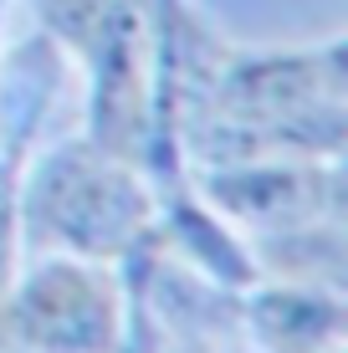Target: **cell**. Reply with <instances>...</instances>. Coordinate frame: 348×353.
Wrapping results in <instances>:
<instances>
[{
	"mask_svg": "<svg viewBox=\"0 0 348 353\" xmlns=\"http://www.w3.org/2000/svg\"><path fill=\"white\" fill-rule=\"evenodd\" d=\"M251 261H256V276H272V282H307V287L343 292V261H348L343 215H323V221H307V225L272 230L251 251Z\"/></svg>",
	"mask_w": 348,
	"mask_h": 353,
	"instance_id": "cell-8",
	"label": "cell"
},
{
	"mask_svg": "<svg viewBox=\"0 0 348 353\" xmlns=\"http://www.w3.org/2000/svg\"><path fill=\"white\" fill-rule=\"evenodd\" d=\"M164 353H215L210 343H200V338H170V348Z\"/></svg>",
	"mask_w": 348,
	"mask_h": 353,
	"instance_id": "cell-10",
	"label": "cell"
},
{
	"mask_svg": "<svg viewBox=\"0 0 348 353\" xmlns=\"http://www.w3.org/2000/svg\"><path fill=\"white\" fill-rule=\"evenodd\" d=\"M256 287V282H251ZM246 323L267 353H338L348 338L343 292L307 282H267L251 292Z\"/></svg>",
	"mask_w": 348,
	"mask_h": 353,
	"instance_id": "cell-6",
	"label": "cell"
},
{
	"mask_svg": "<svg viewBox=\"0 0 348 353\" xmlns=\"http://www.w3.org/2000/svg\"><path fill=\"white\" fill-rule=\"evenodd\" d=\"M0 353H6V338H0Z\"/></svg>",
	"mask_w": 348,
	"mask_h": 353,
	"instance_id": "cell-11",
	"label": "cell"
},
{
	"mask_svg": "<svg viewBox=\"0 0 348 353\" xmlns=\"http://www.w3.org/2000/svg\"><path fill=\"white\" fill-rule=\"evenodd\" d=\"M200 200L221 221L241 230H287L323 215H343V169L338 159H251L195 169Z\"/></svg>",
	"mask_w": 348,
	"mask_h": 353,
	"instance_id": "cell-4",
	"label": "cell"
},
{
	"mask_svg": "<svg viewBox=\"0 0 348 353\" xmlns=\"http://www.w3.org/2000/svg\"><path fill=\"white\" fill-rule=\"evenodd\" d=\"M154 230V190L139 164L113 159L92 139L52 149L16 185V246L26 256L128 261Z\"/></svg>",
	"mask_w": 348,
	"mask_h": 353,
	"instance_id": "cell-1",
	"label": "cell"
},
{
	"mask_svg": "<svg viewBox=\"0 0 348 353\" xmlns=\"http://www.w3.org/2000/svg\"><path fill=\"white\" fill-rule=\"evenodd\" d=\"M164 210H170V221L159 225V236L164 241H179V246H185V261H195L210 282H221V287H251V282H261L251 251L231 236V225H225L195 190L170 185Z\"/></svg>",
	"mask_w": 348,
	"mask_h": 353,
	"instance_id": "cell-7",
	"label": "cell"
},
{
	"mask_svg": "<svg viewBox=\"0 0 348 353\" xmlns=\"http://www.w3.org/2000/svg\"><path fill=\"white\" fill-rule=\"evenodd\" d=\"M88 72V139L143 169L154 128V21L149 0H113L72 52Z\"/></svg>",
	"mask_w": 348,
	"mask_h": 353,
	"instance_id": "cell-3",
	"label": "cell"
},
{
	"mask_svg": "<svg viewBox=\"0 0 348 353\" xmlns=\"http://www.w3.org/2000/svg\"><path fill=\"white\" fill-rule=\"evenodd\" d=\"M343 62H348L343 36H333L328 46L231 52L225 67H221V77L210 82L200 113H215V118H277V113H303V108L343 103V92H348Z\"/></svg>",
	"mask_w": 348,
	"mask_h": 353,
	"instance_id": "cell-5",
	"label": "cell"
},
{
	"mask_svg": "<svg viewBox=\"0 0 348 353\" xmlns=\"http://www.w3.org/2000/svg\"><path fill=\"white\" fill-rule=\"evenodd\" d=\"M0 338L16 353H123V287L103 261L31 256L0 292Z\"/></svg>",
	"mask_w": 348,
	"mask_h": 353,
	"instance_id": "cell-2",
	"label": "cell"
},
{
	"mask_svg": "<svg viewBox=\"0 0 348 353\" xmlns=\"http://www.w3.org/2000/svg\"><path fill=\"white\" fill-rule=\"evenodd\" d=\"M16 179L0 174V292L10 282V261H16Z\"/></svg>",
	"mask_w": 348,
	"mask_h": 353,
	"instance_id": "cell-9",
	"label": "cell"
}]
</instances>
